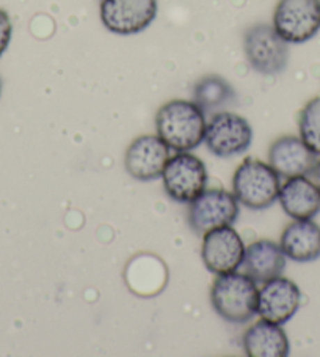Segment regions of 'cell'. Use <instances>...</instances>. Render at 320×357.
I'll return each mask as SVG.
<instances>
[{"instance_id":"1","label":"cell","mask_w":320,"mask_h":357,"mask_svg":"<svg viewBox=\"0 0 320 357\" xmlns=\"http://www.w3.org/2000/svg\"><path fill=\"white\" fill-rule=\"evenodd\" d=\"M156 129L170 150L176 153L192 151L205 142V110L195 101H168L157 110Z\"/></svg>"},{"instance_id":"2","label":"cell","mask_w":320,"mask_h":357,"mask_svg":"<svg viewBox=\"0 0 320 357\" xmlns=\"http://www.w3.org/2000/svg\"><path fill=\"white\" fill-rule=\"evenodd\" d=\"M256 282L237 271L218 274L211 288V303L217 315L227 323L245 324L257 313Z\"/></svg>"},{"instance_id":"3","label":"cell","mask_w":320,"mask_h":357,"mask_svg":"<svg viewBox=\"0 0 320 357\" xmlns=\"http://www.w3.org/2000/svg\"><path fill=\"white\" fill-rule=\"evenodd\" d=\"M280 175L270 164L248 158L232 176V190L239 203L253 211H262L278 200Z\"/></svg>"},{"instance_id":"4","label":"cell","mask_w":320,"mask_h":357,"mask_svg":"<svg viewBox=\"0 0 320 357\" xmlns=\"http://www.w3.org/2000/svg\"><path fill=\"white\" fill-rule=\"evenodd\" d=\"M243 51L251 68L259 75L276 76L287 66L289 43L269 24H255L245 32Z\"/></svg>"},{"instance_id":"5","label":"cell","mask_w":320,"mask_h":357,"mask_svg":"<svg viewBox=\"0 0 320 357\" xmlns=\"http://www.w3.org/2000/svg\"><path fill=\"white\" fill-rule=\"evenodd\" d=\"M272 26L289 45L312 40L320 30V0H278Z\"/></svg>"},{"instance_id":"6","label":"cell","mask_w":320,"mask_h":357,"mask_svg":"<svg viewBox=\"0 0 320 357\" xmlns=\"http://www.w3.org/2000/svg\"><path fill=\"white\" fill-rule=\"evenodd\" d=\"M160 178L165 192L177 203L193 202L207 186L206 165L190 151L170 158Z\"/></svg>"},{"instance_id":"7","label":"cell","mask_w":320,"mask_h":357,"mask_svg":"<svg viewBox=\"0 0 320 357\" xmlns=\"http://www.w3.org/2000/svg\"><path fill=\"white\" fill-rule=\"evenodd\" d=\"M239 218V200L225 189H209L190 202L187 220L196 235L232 225Z\"/></svg>"},{"instance_id":"8","label":"cell","mask_w":320,"mask_h":357,"mask_svg":"<svg viewBox=\"0 0 320 357\" xmlns=\"http://www.w3.org/2000/svg\"><path fill=\"white\" fill-rule=\"evenodd\" d=\"M205 142L209 151L215 156H237L250 149L253 129L243 116L232 112H218L206 123Z\"/></svg>"},{"instance_id":"9","label":"cell","mask_w":320,"mask_h":357,"mask_svg":"<svg viewBox=\"0 0 320 357\" xmlns=\"http://www.w3.org/2000/svg\"><path fill=\"white\" fill-rule=\"evenodd\" d=\"M157 10V0H101L99 16L109 32L129 36L150 27Z\"/></svg>"},{"instance_id":"10","label":"cell","mask_w":320,"mask_h":357,"mask_svg":"<svg viewBox=\"0 0 320 357\" xmlns=\"http://www.w3.org/2000/svg\"><path fill=\"white\" fill-rule=\"evenodd\" d=\"M245 244L231 225L221 227L202 235L201 258L212 274H226L237 271L243 263Z\"/></svg>"},{"instance_id":"11","label":"cell","mask_w":320,"mask_h":357,"mask_svg":"<svg viewBox=\"0 0 320 357\" xmlns=\"http://www.w3.org/2000/svg\"><path fill=\"white\" fill-rule=\"evenodd\" d=\"M170 159V149L159 135H140L127 146L126 172L138 181H152L162 176Z\"/></svg>"},{"instance_id":"12","label":"cell","mask_w":320,"mask_h":357,"mask_svg":"<svg viewBox=\"0 0 320 357\" xmlns=\"http://www.w3.org/2000/svg\"><path fill=\"white\" fill-rule=\"evenodd\" d=\"M300 304L301 291L297 283L280 275L264 282L257 294V315L267 321L286 324L298 312Z\"/></svg>"},{"instance_id":"13","label":"cell","mask_w":320,"mask_h":357,"mask_svg":"<svg viewBox=\"0 0 320 357\" xmlns=\"http://www.w3.org/2000/svg\"><path fill=\"white\" fill-rule=\"evenodd\" d=\"M317 155L297 135H281L269 150V164L282 178L311 175Z\"/></svg>"},{"instance_id":"14","label":"cell","mask_w":320,"mask_h":357,"mask_svg":"<svg viewBox=\"0 0 320 357\" xmlns=\"http://www.w3.org/2000/svg\"><path fill=\"white\" fill-rule=\"evenodd\" d=\"M278 200L285 213L294 220L312 219L320 213V190L307 176L287 178L281 184Z\"/></svg>"},{"instance_id":"15","label":"cell","mask_w":320,"mask_h":357,"mask_svg":"<svg viewBox=\"0 0 320 357\" xmlns=\"http://www.w3.org/2000/svg\"><path fill=\"white\" fill-rule=\"evenodd\" d=\"M280 248L292 261H316L320 258V225L312 219L294 220L282 231Z\"/></svg>"},{"instance_id":"16","label":"cell","mask_w":320,"mask_h":357,"mask_svg":"<svg viewBox=\"0 0 320 357\" xmlns=\"http://www.w3.org/2000/svg\"><path fill=\"white\" fill-rule=\"evenodd\" d=\"M242 264L245 274H248L255 282L264 283L282 274L286 268V255L280 244L270 239H261L245 248Z\"/></svg>"},{"instance_id":"17","label":"cell","mask_w":320,"mask_h":357,"mask_svg":"<svg viewBox=\"0 0 320 357\" xmlns=\"http://www.w3.org/2000/svg\"><path fill=\"white\" fill-rule=\"evenodd\" d=\"M242 343L245 354L250 357H286L291 349L281 324L262 318L245 331Z\"/></svg>"},{"instance_id":"18","label":"cell","mask_w":320,"mask_h":357,"mask_svg":"<svg viewBox=\"0 0 320 357\" xmlns=\"http://www.w3.org/2000/svg\"><path fill=\"white\" fill-rule=\"evenodd\" d=\"M232 96V89L223 77L206 76L195 85V102L202 110L218 107Z\"/></svg>"},{"instance_id":"19","label":"cell","mask_w":320,"mask_h":357,"mask_svg":"<svg viewBox=\"0 0 320 357\" xmlns=\"http://www.w3.org/2000/svg\"><path fill=\"white\" fill-rule=\"evenodd\" d=\"M300 137L310 149L320 156V96L312 98L301 109L298 119Z\"/></svg>"},{"instance_id":"20","label":"cell","mask_w":320,"mask_h":357,"mask_svg":"<svg viewBox=\"0 0 320 357\" xmlns=\"http://www.w3.org/2000/svg\"><path fill=\"white\" fill-rule=\"evenodd\" d=\"M11 35H13V24H11L10 15L0 8V57L8 49Z\"/></svg>"},{"instance_id":"21","label":"cell","mask_w":320,"mask_h":357,"mask_svg":"<svg viewBox=\"0 0 320 357\" xmlns=\"http://www.w3.org/2000/svg\"><path fill=\"white\" fill-rule=\"evenodd\" d=\"M311 176H312V181L316 183V186L320 190V161H317V164L314 165V169L311 172Z\"/></svg>"},{"instance_id":"22","label":"cell","mask_w":320,"mask_h":357,"mask_svg":"<svg viewBox=\"0 0 320 357\" xmlns=\"http://www.w3.org/2000/svg\"><path fill=\"white\" fill-rule=\"evenodd\" d=\"M0 95H2V79H0Z\"/></svg>"}]
</instances>
